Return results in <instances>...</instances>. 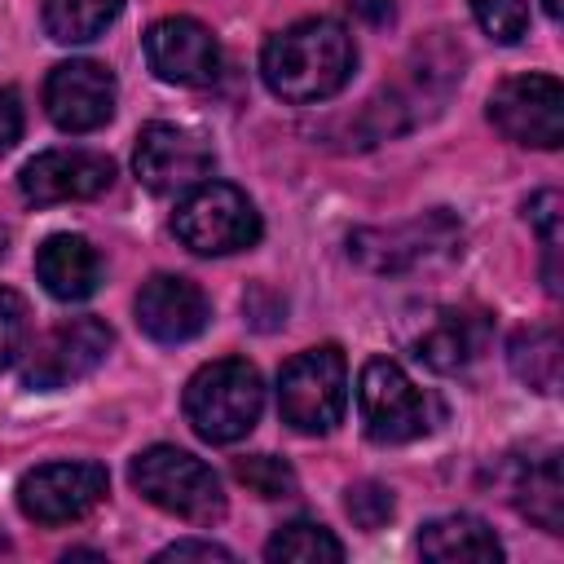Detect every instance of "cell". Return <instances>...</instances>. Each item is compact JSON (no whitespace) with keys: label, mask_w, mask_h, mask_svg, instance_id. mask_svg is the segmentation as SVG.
I'll return each instance as SVG.
<instances>
[{"label":"cell","mask_w":564,"mask_h":564,"mask_svg":"<svg viewBox=\"0 0 564 564\" xmlns=\"http://www.w3.org/2000/svg\"><path fill=\"white\" fill-rule=\"evenodd\" d=\"M357 66L352 35L330 18H304L278 31L260 53V75L273 97L291 106H313L335 97Z\"/></svg>","instance_id":"obj_1"},{"label":"cell","mask_w":564,"mask_h":564,"mask_svg":"<svg viewBox=\"0 0 564 564\" xmlns=\"http://www.w3.org/2000/svg\"><path fill=\"white\" fill-rule=\"evenodd\" d=\"M185 419L189 427L212 441V445H234L242 441L264 410V383L260 370L247 357H220L194 370L185 383Z\"/></svg>","instance_id":"obj_2"},{"label":"cell","mask_w":564,"mask_h":564,"mask_svg":"<svg viewBox=\"0 0 564 564\" xmlns=\"http://www.w3.org/2000/svg\"><path fill=\"white\" fill-rule=\"evenodd\" d=\"M128 476H132V489L145 502H154L159 511H167L185 524H216L225 516L220 476L203 458H194L189 449L150 445L132 458Z\"/></svg>","instance_id":"obj_3"},{"label":"cell","mask_w":564,"mask_h":564,"mask_svg":"<svg viewBox=\"0 0 564 564\" xmlns=\"http://www.w3.org/2000/svg\"><path fill=\"white\" fill-rule=\"evenodd\" d=\"M260 212L256 203L229 181H198L172 212V234L194 256H229L260 242Z\"/></svg>","instance_id":"obj_4"},{"label":"cell","mask_w":564,"mask_h":564,"mask_svg":"<svg viewBox=\"0 0 564 564\" xmlns=\"http://www.w3.org/2000/svg\"><path fill=\"white\" fill-rule=\"evenodd\" d=\"M348 405V366L335 344L295 352L278 375V414L300 436H326Z\"/></svg>","instance_id":"obj_5"},{"label":"cell","mask_w":564,"mask_h":564,"mask_svg":"<svg viewBox=\"0 0 564 564\" xmlns=\"http://www.w3.org/2000/svg\"><path fill=\"white\" fill-rule=\"evenodd\" d=\"M463 251V225L449 212H423L392 229H357L348 238V256L370 273H414L432 264H449Z\"/></svg>","instance_id":"obj_6"},{"label":"cell","mask_w":564,"mask_h":564,"mask_svg":"<svg viewBox=\"0 0 564 564\" xmlns=\"http://www.w3.org/2000/svg\"><path fill=\"white\" fill-rule=\"evenodd\" d=\"M357 410L361 427L379 445H405L419 441L432 427L427 397L410 383V375L392 357H370L357 375Z\"/></svg>","instance_id":"obj_7"},{"label":"cell","mask_w":564,"mask_h":564,"mask_svg":"<svg viewBox=\"0 0 564 564\" xmlns=\"http://www.w3.org/2000/svg\"><path fill=\"white\" fill-rule=\"evenodd\" d=\"M489 123L533 150H560L564 141V88L555 75H511L489 93Z\"/></svg>","instance_id":"obj_8"},{"label":"cell","mask_w":564,"mask_h":564,"mask_svg":"<svg viewBox=\"0 0 564 564\" xmlns=\"http://www.w3.org/2000/svg\"><path fill=\"white\" fill-rule=\"evenodd\" d=\"M216 167L212 145L176 123H145L132 150V172L150 194H185L198 181H207Z\"/></svg>","instance_id":"obj_9"},{"label":"cell","mask_w":564,"mask_h":564,"mask_svg":"<svg viewBox=\"0 0 564 564\" xmlns=\"http://www.w3.org/2000/svg\"><path fill=\"white\" fill-rule=\"evenodd\" d=\"M110 489L101 463H44L18 480V507L35 524L84 520Z\"/></svg>","instance_id":"obj_10"},{"label":"cell","mask_w":564,"mask_h":564,"mask_svg":"<svg viewBox=\"0 0 564 564\" xmlns=\"http://www.w3.org/2000/svg\"><path fill=\"white\" fill-rule=\"evenodd\" d=\"M115 335L101 317H70V322H57L35 348H31V361L22 370V383L35 388V392H57V388H70L75 379L93 375L106 352H110Z\"/></svg>","instance_id":"obj_11"},{"label":"cell","mask_w":564,"mask_h":564,"mask_svg":"<svg viewBox=\"0 0 564 564\" xmlns=\"http://www.w3.org/2000/svg\"><path fill=\"white\" fill-rule=\"evenodd\" d=\"M145 62L163 84L207 88L220 75V44L198 18H159L145 31Z\"/></svg>","instance_id":"obj_12"},{"label":"cell","mask_w":564,"mask_h":564,"mask_svg":"<svg viewBox=\"0 0 564 564\" xmlns=\"http://www.w3.org/2000/svg\"><path fill=\"white\" fill-rule=\"evenodd\" d=\"M115 75L101 62L70 57L44 79V110L62 132H97L115 115Z\"/></svg>","instance_id":"obj_13"},{"label":"cell","mask_w":564,"mask_h":564,"mask_svg":"<svg viewBox=\"0 0 564 564\" xmlns=\"http://www.w3.org/2000/svg\"><path fill=\"white\" fill-rule=\"evenodd\" d=\"M110 181H115V163L97 150H44L22 167L18 189L35 207H53V203L97 198L110 189Z\"/></svg>","instance_id":"obj_14"},{"label":"cell","mask_w":564,"mask_h":564,"mask_svg":"<svg viewBox=\"0 0 564 564\" xmlns=\"http://www.w3.org/2000/svg\"><path fill=\"white\" fill-rule=\"evenodd\" d=\"M132 313H137V326L154 344H185V339L203 335L212 304L198 291V282H189L181 273H154L150 282H141Z\"/></svg>","instance_id":"obj_15"},{"label":"cell","mask_w":564,"mask_h":564,"mask_svg":"<svg viewBox=\"0 0 564 564\" xmlns=\"http://www.w3.org/2000/svg\"><path fill=\"white\" fill-rule=\"evenodd\" d=\"M405 344L427 370L454 375L485 348V317L467 308H427L419 326L405 335Z\"/></svg>","instance_id":"obj_16"},{"label":"cell","mask_w":564,"mask_h":564,"mask_svg":"<svg viewBox=\"0 0 564 564\" xmlns=\"http://www.w3.org/2000/svg\"><path fill=\"white\" fill-rule=\"evenodd\" d=\"M35 278L53 300L79 304L101 286V256L79 234H53L35 251Z\"/></svg>","instance_id":"obj_17"},{"label":"cell","mask_w":564,"mask_h":564,"mask_svg":"<svg viewBox=\"0 0 564 564\" xmlns=\"http://www.w3.org/2000/svg\"><path fill=\"white\" fill-rule=\"evenodd\" d=\"M419 555L436 564H498L502 542L498 533L476 516H436L419 529Z\"/></svg>","instance_id":"obj_18"},{"label":"cell","mask_w":564,"mask_h":564,"mask_svg":"<svg viewBox=\"0 0 564 564\" xmlns=\"http://www.w3.org/2000/svg\"><path fill=\"white\" fill-rule=\"evenodd\" d=\"M511 502L538 529L564 533V480H560V454L555 449H546L542 458H529V463L516 467Z\"/></svg>","instance_id":"obj_19"},{"label":"cell","mask_w":564,"mask_h":564,"mask_svg":"<svg viewBox=\"0 0 564 564\" xmlns=\"http://www.w3.org/2000/svg\"><path fill=\"white\" fill-rule=\"evenodd\" d=\"M507 361H511L520 383H529L538 392H555L560 388V335H555V326L516 330L507 344Z\"/></svg>","instance_id":"obj_20"},{"label":"cell","mask_w":564,"mask_h":564,"mask_svg":"<svg viewBox=\"0 0 564 564\" xmlns=\"http://www.w3.org/2000/svg\"><path fill=\"white\" fill-rule=\"evenodd\" d=\"M123 0H44V31L57 44H88L115 18Z\"/></svg>","instance_id":"obj_21"},{"label":"cell","mask_w":564,"mask_h":564,"mask_svg":"<svg viewBox=\"0 0 564 564\" xmlns=\"http://www.w3.org/2000/svg\"><path fill=\"white\" fill-rule=\"evenodd\" d=\"M264 560H273V564H339L344 542L317 520H291L269 538Z\"/></svg>","instance_id":"obj_22"},{"label":"cell","mask_w":564,"mask_h":564,"mask_svg":"<svg viewBox=\"0 0 564 564\" xmlns=\"http://www.w3.org/2000/svg\"><path fill=\"white\" fill-rule=\"evenodd\" d=\"M560 194L555 189H542L524 203V216L529 225L538 229L542 238V282H546V295H560V229H564V212H560Z\"/></svg>","instance_id":"obj_23"},{"label":"cell","mask_w":564,"mask_h":564,"mask_svg":"<svg viewBox=\"0 0 564 564\" xmlns=\"http://www.w3.org/2000/svg\"><path fill=\"white\" fill-rule=\"evenodd\" d=\"M234 476L256 494V498H269V502H278V498H291L295 489H300V480H295V471H291V463H282V458H273V454H251V458H238L234 463Z\"/></svg>","instance_id":"obj_24"},{"label":"cell","mask_w":564,"mask_h":564,"mask_svg":"<svg viewBox=\"0 0 564 564\" xmlns=\"http://www.w3.org/2000/svg\"><path fill=\"white\" fill-rule=\"evenodd\" d=\"M480 31L498 44H516L529 31V0H467Z\"/></svg>","instance_id":"obj_25"},{"label":"cell","mask_w":564,"mask_h":564,"mask_svg":"<svg viewBox=\"0 0 564 564\" xmlns=\"http://www.w3.org/2000/svg\"><path fill=\"white\" fill-rule=\"evenodd\" d=\"M344 511L352 516L357 529L375 533V529H383V524L392 520L397 502H392V489H388V485H379V480H357V485H348V494H344Z\"/></svg>","instance_id":"obj_26"},{"label":"cell","mask_w":564,"mask_h":564,"mask_svg":"<svg viewBox=\"0 0 564 564\" xmlns=\"http://www.w3.org/2000/svg\"><path fill=\"white\" fill-rule=\"evenodd\" d=\"M22 344H26V304L18 291L0 286V370L18 361Z\"/></svg>","instance_id":"obj_27"},{"label":"cell","mask_w":564,"mask_h":564,"mask_svg":"<svg viewBox=\"0 0 564 564\" xmlns=\"http://www.w3.org/2000/svg\"><path fill=\"white\" fill-rule=\"evenodd\" d=\"M154 560H234V555H229V546H220V542L185 538V542H172V546H163Z\"/></svg>","instance_id":"obj_28"},{"label":"cell","mask_w":564,"mask_h":564,"mask_svg":"<svg viewBox=\"0 0 564 564\" xmlns=\"http://www.w3.org/2000/svg\"><path fill=\"white\" fill-rule=\"evenodd\" d=\"M22 137V97L13 88H0V154L13 150Z\"/></svg>","instance_id":"obj_29"},{"label":"cell","mask_w":564,"mask_h":564,"mask_svg":"<svg viewBox=\"0 0 564 564\" xmlns=\"http://www.w3.org/2000/svg\"><path fill=\"white\" fill-rule=\"evenodd\" d=\"M348 9H352L366 26H388V22H392V13H397V4H392V0H348Z\"/></svg>","instance_id":"obj_30"},{"label":"cell","mask_w":564,"mask_h":564,"mask_svg":"<svg viewBox=\"0 0 564 564\" xmlns=\"http://www.w3.org/2000/svg\"><path fill=\"white\" fill-rule=\"evenodd\" d=\"M542 4H546V18H555V22H560V13H564V4H560V0H542Z\"/></svg>","instance_id":"obj_31"}]
</instances>
